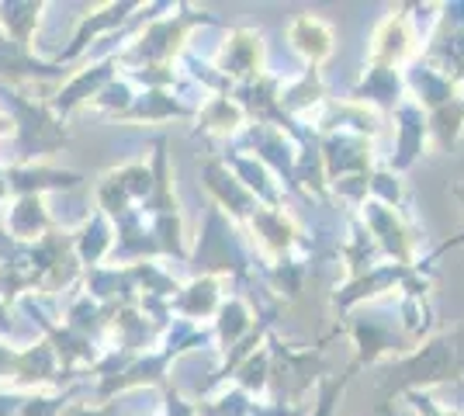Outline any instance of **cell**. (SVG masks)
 <instances>
[{"mask_svg":"<svg viewBox=\"0 0 464 416\" xmlns=\"http://www.w3.org/2000/svg\"><path fill=\"white\" fill-rule=\"evenodd\" d=\"M291 39L298 42L312 60H323L329 49H333V39H329L326 24H323V21H315V18L298 21V24H295V32H291Z\"/></svg>","mask_w":464,"mask_h":416,"instance_id":"obj_1","label":"cell"}]
</instances>
